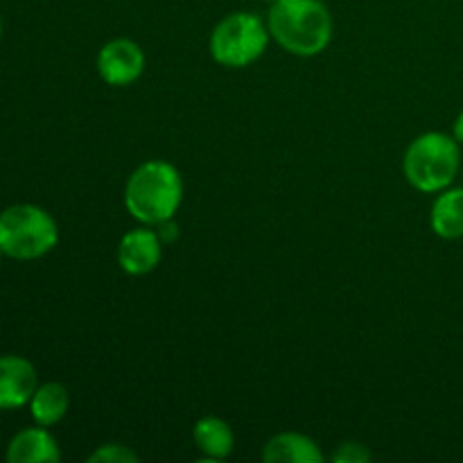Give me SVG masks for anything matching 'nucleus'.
<instances>
[{
    "label": "nucleus",
    "mask_w": 463,
    "mask_h": 463,
    "mask_svg": "<svg viewBox=\"0 0 463 463\" xmlns=\"http://www.w3.org/2000/svg\"><path fill=\"white\" fill-rule=\"evenodd\" d=\"M269 36L294 57H317L333 41V16L321 0H279L267 14Z\"/></svg>",
    "instance_id": "nucleus-1"
},
{
    "label": "nucleus",
    "mask_w": 463,
    "mask_h": 463,
    "mask_svg": "<svg viewBox=\"0 0 463 463\" xmlns=\"http://www.w3.org/2000/svg\"><path fill=\"white\" fill-rule=\"evenodd\" d=\"M122 199L136 222L158 226L161 222L172 220L184 202L181 172L167 161H145L127 179Z\"/></svg>",
    "instance_id": "nucleus-2"
},
{
    "label": "nucleus",
    "mask_w": 463,
    "mask_h": 463,
    "mask_svg": "<svg viewBox=\"0 0 463 463\" xmlns=\"http://www.w3.org/2000/svg\"><path fill=\"white\" fill-rule=\"evenodd\" d=\"M461 170V145L446 131H425L416 136L402 156L407 184L425 194H437L455 184Z\"/></svg>",
    "instance_id": "nucleus-3"
},
{
    "label": "nucleus",
    "mask_w": 463,
    "mask_h": 463,
    "mask_svg": "<svg viewBox=\"0 0 463 463\" xmlns=\"http://www.w3.org/2000/svg\"><path fill=\"white\" fill-rule=\"evenodd\" d=\"M59 242L57 220L36 203H14L0 211V249L12 260H39Z\"/></svg>",
    "instance_id": "nucleus-4"
},
{
    "label": "nucleus",
    "mask_w": 463,
    "mask_h": 463,
    "mask_svg": "<svg viewBox=\"0 0 463 463\" xmlns=\"http://www.w3.org/2000/svg\"><path fill=\"white\" fill-rule=\"evenodd\" d=\"M269 39L267 21L251 12H235L213 27L208 52L224 68H247L265 54Z\"/></svg>",
    "instance_id": "nucleus-5"
},
{
    "label": "nucleus",
    "mask_w": 463,
    "mask_h": 463,
    "mask_svg": "<svg viewBox=\"0 0 463 463\" xmlns=\"http://www.w3.org/2000/svg\"><path fill=\"white\" fill-rule=\"evenodd\" d=\"M145 59L143 48L131 39H111L99 48L98 59H95V68L104 84L116 86H131L138 81L145 72Z\"/></svg>",
    "instance_id": "nucleus-6"
},
{
    "label": "nucleus",
    "mask_w": 463,
    "mask_h": 463,
    "mask_svg": "<svg viewBox=\"0 0 463 463\" xmlns=\"http://www.w3.org/2000/svg\"><path fill=\"white\" fill-rule=\"evenodd\" d=\"M163 240L154 226L140 224V229L129 231L118 242V265L129 276H147L161 265Z\"/></svg>",
    "instance_id": "nucleus-7"
},
{
    "label": "nucleus",
    "mask_w": 463,
    "mask_h": 463,
    "mask_svg": "<svg viewBox=\"0 0 463 463\" xmlns=\"http://www.w3.org/2000/svg\"><path fill=\"white\" fill-rule=\"evenodd\" d=\"M39 387L34 364L23 355H0V410L14 411L27 407Z\"/></svg>",
    "instance_id": "nucleus-8"
},
{
    "label": "nucleus",
    "mask_w": 463,
    "mask_h": 463,
    "mask_svg": "<svg viewBox=\"0 0 463 463\" xmlns=\"http://www.w3.org/2000/svg\"><path fill=\"white\" fill-rule=\"evenodd\" d=\"M5 459L9 463H57L61 461V448L48 428L36 425L14 434Z\"/></svg>",
    "instance_id": "nucleus-9"
},
{
    "label": "nucleus",
    "mask_w": 463,
    "mask_h": 463,
    "mask_svg": "<svg viewBox=\"0 0 463 463\" xmlns=\"http://www.w3.org/2000/svg\"><path fill=\"white\" fill-rule=\"evenodd\" d=\"M265 463H321L324 452L306 434L280 432L262 446Z\"/></svg>",
    "instance_id": "nucleus-10"
},
{
    "label": "nucleus",
    "mask_w": 463,
    "mask_h": 463,
    "mask_svg": "<svg viewBox=\"0 0 463 463\" xmlns=\"http://www.w3.org/2000/svg\"><path fill=\"white\" fill-rule=\"evenodd\" d=\"M430 226L441 240L463 238V188H446L437 193L430 213Z\"/></svg>",
    "instance_id": "nucleus-11"
},
{
    "label": "nucleus",
    "mask_w": 463,
    "mask_h": 463,
    "mask_svg": "<svg viewBox=\"0 0 463 463\" xmlns=\"http://www.w3.org/2000/svg\"><path fill=\"white\" fill-rule=\"evenodd\" d=\"M193 439L202 457L213 461L226 459L235 448V434L224 419L217 416H203L194 423Z\"/></svg>",
    "instance_id": "nucleus-12"
},
{
    "label": "nucleus",
    "mask_w": 463,
    "mask_h": 463,
    "mask_svg": "<svg viewBox=\"0 0 463 463\" xmlns=\"http://www.w3.org/2000/svg\"><path fill=\"white\" fill-rule=\"evenodd\" d=\"M27 407H30V416L36 425L52 428V425L61 423L63 416L71 410V393L61 383H43L32 393Z\"/></svg>",
    "instance_id": "nucleus-13"
},
{
    "label": "nucleus",
    "mask_w": 463,
    "mask_h": 463,
    "mask_svg": "<svg viewBox=\"0 0 463 463\" xmlns=\"http://www.w3.org/2000/svg\"><path fill=\"white\" fill-rule=\"evenodd\" d=\"M138 455L129 446L122 443H104L98 446V450L90 452L89 463H136Z\"/></svg>",
    "instance_id": "nucleus-14"
},
{
    "label": "nucleus",
    "mask_w": 463,
    "mask_h": 463,
    "mask_svg": "<svg viewBox=\"0 0 463 463\" xmlns=\"http://www.w3.org/2000/svg\"><path fill=\"white\" fill-rule=\"evenodd\" d=\"M333 463H366L371 461V452L366 450L362 443L355 441H346V443H339L333 452Z\"/></svg>",
    "instance_id": "nucleus-15"
},
{
    "label": "nucleus",
    "mask_w": 463,
    "mask_h": 463,
    "mask_svg": "<svg viewBox=\"0 0 463 463\" xmlns=\"http://www.w3.org/2000/svg\"><path fill=\"white\" fill-rule=\"evenodd\" d=\"M154 229H156L158 238L163 240V244H170L179 238V229H176V224H175V217H172V220L161 222V224L154 226Z\"/></svg>",
    "instance_id": "nucleus-16"
},
{
    "label": "nucleus",
    "mask_w": 463,
    "mask_h": 463,
    "mask_svg": "<svg viewBox=\"0 0 463 463\" xmlns=\"http://www.w3.org/2000/svg\"><path fill=\"white\" fill-rule=\"evenodd\" d=\"M452 136H455L457 143L463 147V109L459 111V116L455 118V125H452Z\"/></svg>",
    "instance_id": "nucleus-17"
},
{
    "label": "nucleus",
    "mask_w": 463,
    "mask_h": 463,
    "mask_svg": "<svg viewBox=\"0 0 463 463\" xmlns=\"http://www.w3.org/2000/svg\"><path fill=\"white\" fill-rule=\"evenodd\" d=\"M0 41H3V16H0Z\"/></svg>",
    "instance_id": "nucleus-18"
},
{
    "label": "nucleus",
    "mask_w": 463,
    "mask_h": 463,
    "mask_svg": "<svg viewBox=\"0 0 463 463\" xmlns=\"http://www.w3.org/2000/svg\"><path fill=\"white\" fill-rule=\"evenodd\" d=\"M262 3H267V5H274V3H279V0H262Z\"/></svg>",
    "instance_id": "nucleus-19"
},
{
    "label": "nucleus",
    "mask_w": 463,
    "mask_h": 463,
    "mask_svg": "<svg viewBox=\"0 0 463 463\" xmlns=\"http://www.w3.org/2000/svg\"><path fill=\"white\" fill-rule=\"evenodd\" d=\"M3 256H5V253H3V249H0V262H3Z\"/></svg>",
    "instance_id": "nucleus-20"
}]
</instances>
